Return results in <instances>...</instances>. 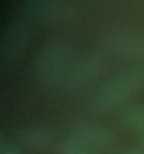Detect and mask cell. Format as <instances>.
Returning a JSON list of instances; mask_svg holds the SVG:
<instances>
[{
  "instance_id": "obj_10",
  "label": "cell",
  "mask_w": 144,
  "mask_h": 154,
  "mask_svg": "<svg viewBox=\"0 0 144 154\" xmlns=\"http://www.w3.org/2000/svg\"><path fill=\"white\" fill-rule=\"evenodd\" d=\"M0 154H19V151L11 147L9 144H2V149H0Z\"/></svg>"
},
{
  "instance_id": "obj_9",
  "label": "cell",
  "mask_w": 144,
  "mask_h": 154,
  "mask_svg": "<svg viewBox=\"0 0 144 154\" xmlns=\"http://www.w3.org/2000/svg\"><path fill=\"white\" fill-rule=\"evenodd\" d=\"M121 119L129 130L137 133L144 139V105H136L129 107L123 113Z\"/></svg>"
},
{
  "instance_id": "obj_3",
  "label": "cell",
  "mask_w": 144,
  "mask_h": 154,
  "mask_svg": "<svg viewBox=\"0 0 144 154\" xmlns=\"http://www.w3.org/2000/svg\"><path fill=\"white\" fill-rule=\"evenodd\" d=\"M144 89V65H136L123 71L109 79L99 89L95 98L93 106L107 110L119 106L120 103L129 100Z\"/></svg>"
},
{
  "instance_id": "obj_4",
  "label": "cell",
  "mask_w": 144,
  "mask_h": 154,
  "mask_svg": "<svg viewBox=\"0 0 144 154\" xmlns=\"http://www.w3.org/2000/svg\"><path fill=\"white\" fill-rule=\"evenodd\" d=\"M113 146V136L98 123L79 125L60 144L58 154H106Z\"/></svg>"
},
{
  "instance_id": "obj_6",
  "label": "cell",
  "mask_w": 144,
  "mask_h": 154,
  "mask_svg": "<svg viewBox=\"0 0 144 154\" xmlns=\"http://www.w3.org/2000/svg\"><path fill=\"white\" fill-rule=\"evenodd\" d=\"M24 10L34 21L51 27L72 23L78 13L72 0H26Z\"/></svg>"
},
{
  "instance_id": "obj_7",
  "label": "cell",
  "mask_w": 144,
  "mask_h": 154,
  "mask_svg": "<svg viewBox=\"0 0 144 154\" xmlns=\"http://www.w3.org/2000/svg\"><path fill=\"white\" fill-rule=\"evenodd\" d=\"M106 57L100 50L93 48L85 51L75 61H72L64 82L68 89H81L98 79L106 65Z\"/></svg>"
},
{
  "instance_id": "obj_2",
  "label": "cell",
  "mask_w": 144,
  "mask_h": 154,
  "mask_svg": "<svg viewBox=\"0 0 144 154\" xmlns=\"http://www.w3.org/2000/svg\"><path fill=\"white\" fill-rule=\"evenodd\" d=\"M96 48L106 58L126 62H143L144 31L133 28H109L99 34Z\"/></svg>"
},
{
  "instance_id": "obj_11",
  "label": "cell",
  "mask_w": 144,
  "mask_h": 154,
  "mask_svg": "<svg viewBox=\"0 0 144 154\" xmlns=\"http://www.w3.org/2000/svg\"><path fill=\"white\" fill-rule=\"evenodd\" d=\"M120 154H144V147H136V149H127Z\"/></svg>"
},
{
  "instance_id": "obj_5",
  "label": "cell",
  "mask_w": 144,
  "mask_h": 154,
  "mask_svg": "<svg viewBox=\"0 0 144 154\" xmlns=\"http://www.w3.org/2000/svg\"><path fill=\"white\" fill-rule=\"evenodd\" d=\"M30 42V26L24 17H13L3 27L0 38V65L13 68L19 64Z\"/></svg>"
},
{
  "instance_id": "obj_8",
  "label": "cell",
  "mask_w": 144,
  "mask_h": 154,
  "mask_svg": "<svg viewBox=\"0 0 144 154\" xmlns=\"http://www.w3.org/2000/svg\"><path fill=\"white\" fill-rule=\"evenodd\" d=\"M21 147L28 153H44L51 147L52 134L47 127H31L21 136Z\"/></svg>"
},
{
  "instance_id": "obj_12",
  "label": "cell",
  "mask_w": 144,
  "mask_h": 154,
  "mask_svg": "<svg viewBox=\"0 0 144 154\" xmlns=\"http://www.w3.org/2000/svg\"><path fill=\"white\" fill-rule=\"evenodd\" d=\"M143 147H144V139H143Z\"/></svg>"
},
{
  "instance_id": "obj_1",
  "label": "cell",
  "mask_w": 144,
  "mask_h": 154,
  "mask_svg": "<svg viewBox=\"0 0 144 154\" xmlns=\"http://www.w3.org/2000/svg\"><path fill=\"white\" fill-rule=\"evenodd\" d=\"M72 50L69 42L55 38L41 48L34 64V79L41 85L64 82L66 72L72 64Z\"/></svg>"
}]
</instances>
